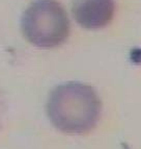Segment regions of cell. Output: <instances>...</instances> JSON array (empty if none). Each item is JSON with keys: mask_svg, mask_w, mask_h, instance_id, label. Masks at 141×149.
I'll return each instance as SVG.
<instances>
[{"mask_svg": "<svg viewBox=\"0 0 141 149\" xmlns=\"http://www.w3.org/2000/svg\"><path fill=\"white\" fill-rule=\"evenodd\" d=\"M102 113V101L91 86L69 81L50 93L47 115L58 130L69 134L89 132L97 126Z\"/></svg>", "mask_w": 141, "mask_h": 149, "instance_id": "cell-1", "label": "cell"}, {"mask_svg": "<svg viewBox=\"0 0 141 149\" xmlns=\"http://www.w3.org/2000/svg\"><path fill=\"white\" fill-rule=\"evenodd\" d=\"M25 39L40 48H54L67 40L71 30L69 16L57 0H34L21 20Z\"/></svg>", "mask_w": 141, "mask_h": 149, "instance_id": "cell-2", "label": "cell"}, {"mask_svg": "<svg viewBox=\"0 0 141 149\" xmlns=\"http://www.w3.org/2000/svg\"><path fill=\"white\" fill-rule=\"evenodd\" d=\"M73 17L86 29H100L111 22L115 13L114 0H74Z\"/></svg>", "mask_w": 141, "mask_h": 149, "instance_id": "cell-3", "label": "cell"}]
</instances>
